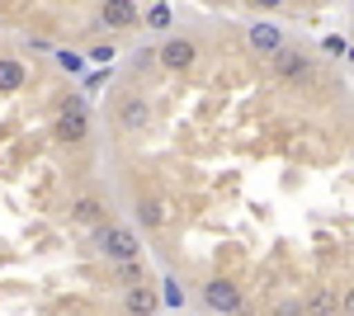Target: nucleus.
Here are the masks:
<instances>
[{"mask_svg": "<svg viewBox=\"0 0 354 316\" xmlns=\"http://www.w3.org/2000/svg\"><path fill=\"white\" fill-rule=\"evenodd\" d=\"M76 217H81V222H104V203H100V198H81V203H76Z\"/></svg>", "mask_w": 354, "mask_h": 316, "instance_id": "f8f14e48", "label": "nucleus"}, {"mask_svg": "<svg viewBox=\"0 0 354 316\" xmlns=\"http://www.w3.org/2000/svg\"><path fill=\"white\" fill-rule=\"evenodd\" d=\"M165 302H170V307H180V302H185V288H180V284H175V279H170V284H165Z\"/></svg>", "mask_w": 354, "mask_h": 316, "instance_id": "dca6fc26", "label": "nucleus"}, {"mask_svg": "<svg viewBox=\"0 0 354 316\" xmlns=\"http://www.w3.org/2000/svg\"><path fill=\"white\" fill-rule=\"evenodd\" d=\"M274 316H307V302H293V297H283V302L274 307Z\"/></svg>", "mask_w": 354, "mask_h": 316, "instance_id": "4468645a", "label": "nucleus"}, {"mask_svg": "<svg viewBox=\"0 0 354 316\" xmlns=\"http://www.w3.org/2000/svg\"><path fill=\"white\" fill-rule=\"evenodd\" d=\"M203 302H208L213 312H222V316H241L245 312V297H241V288H236L232 279H213V284L203 288Z\"/></svg>", "mask_w": 354, "mask_h": 316, "instance_id": "7ed1b4c3", "label": "nucleus"}, {"mask_svg": "<svg viewBox=\"0 0 354 316\" xmlns=\"http://www.w3.org/2000/svg\"><path fill=\"white\" fill-rule=\"evenodd\" d=\"M142 222H147V227H165V203H147V208H142Z\"/></svg>", "mask_w": 354, "mask_h": 316, "instance_id": "ddd939ff", "label": "nucleus"}, {"mask_svg": "<svg viewBox=\"0 0 354 316\" xmlns=\"http://www.w3.org/2000/svg\"><path fill=\"white\" fill-rule=\"evenodd\" d=\"M100 19L109 28H133L137 24V0H104L100 5Z\"/></svg>", "mask_w": 354, "mask_h": 316, "instance_id": "39448f33", "label": "nucleus"}, {"mask_svg": "<svg viewBox=\"0 0 354 316\" xmlns=\"http://www.w3.org/2000/svg\"><path fill=\"white\" fill-rule=\"evenodd\" d=\"M147 118H151V109L142 104L137 95H128V100H118V123L128 132H137V128H147Z\"/></svg>", "mask_w": 354, "mask_h": 316, "instance_id": "6e6552de", "label": "nucleus"}, {"mask_svg": "<svg viewBox=\"0 0 354 316\" xmlns=\"http://www.w3.org/2000/svg\"><path fill=\"white\" fill-rule=\"evenodd\" d=\"M90 62H113V48H109V43H100V48L90 53Z\"/></svg>", "mask_w": 354, "mask_h": 316, "instance_id": "a211bd4d", "label": "nucleus"}, {"mask_svg": "<svg viewBox=\"0 0 354 316\" xmlns=\"http://www.w3.org/2000/svg\"><path fill=\"white\" fill-rule=\"evenodd\" d=\"M57 62H62V71H81V57L76 53H57Z\"/></svg>", "mask_w": 354, "mask_h": 316, "instance_id": "f3484780", "label": "nucleus"}, {"mask_svg": "<svg viewBox=\"0 0 354 316\" xmlns=\"http://www.w3.org/2000/svg\"><path fill=\"white\" fill-rule=\"evenodd\" d=\"M194 57H198V48H194L189 38H165L161 43V66L165 71H189Z\"/></svg>", "mask_w": 354, "mask_h": 316, "instance_id": "20e7f679", "label": "nucleus"}, {"mask_svg": "<svg viewBox=\"0 0 354 316\" xmlns=\"http://www.w3.org/2000/svg\"><path fill=\"white\" fill-rule=\"evenodd\" d=\"M100 250L118 264H133L137 255H142V241H137L128 227H104V232H100Z\"/></svg>", "mask_w": 354, "mask_h": 316, "instance_id": "f03ea898", "label": "nucleus"}, {"mask_svg": "<svg viewBox=\"0 0 354 316\" xmlns=\"http://www.w3.org/2000/svg\"><path fill=\"white\" fill-rule=\"evenodd\" d=\"M147 24H151V28H165V24H170V10H165V5H151V10H147Z\"/></svg>", "mask_w": 354, "mask_h": 316, "instance_id": "2eb2a0df", "label": "nucleus"}, {"mask_svg": "<svg viewBox=\"0 0 354 316\" xmlns=\"http://www.w3.org/2000/svg\"><path fill=\"white\" fill-rule=\"evenodd\" d=\"M250 5H255V10H279L283 0H250Z\"/></svg>", "mask_w": 354, "mask_h": 316, "instance_id": "aec40b11", "label": "nucleus"}, {"mask_svg": "<svg viewBox=\"0 0 354 316\" xmlns=\"http://www.w3.org/2000/svg\"><path fill=\"white\" fill-rule=\"evenodd\" d=\"M340 312V297L330 288H312V297H307V316H335Z\"/></svg>", "mask_w": 354, "mask_h": 316, "instance_id": "9d476101", "label": "nucleus"}, {"mask_svg": "<svg viewBox=\"0 0 354 316\" xmlns=\"http://www.w3.org/2000/svg\"><path fill=\"white\" fill-rule=\"evenodd\" d=\"M274 71H279L283 80H307V71H312V62H307L302 53H293V48H283V53L274 57Z\"/></svg>", "mask_w": 354, "mask_h": 316, "instance_id": "423d86ee", "label": "nucleus"}, {"mask_svg": "<svg viewBox=\"0 0 354 316\" xmlns=\"http://www.w3.org/2000/svg\"><path fill=\"white\" fill-rule=\"evenodd\" d=\"M57 137H62L66 147H76V142L90 137V113H85L81 100H66V104H62V113H57Z\"/></svg>", "mask_w": 354, "mask_h": 316, "instance_id": "f257e3e1", "label": "nucleus"}, {"mask_svg": "<svg viewBox=\"0 0 354 316\" xmlns=\"http://www.w3.org/2000/svg\"><path fill=\"white\" fill-rule=\"evenodd\" d=\"M340 312L354 316V288H345V297H340Z\"/></svg>", "mask_w": 354, "mask_h": 316, "instance_id": "6ab92c4d", "label": "nucleus"}, {"mask_svg": "<svg viewBox=\"0 0 354 316\" xmlns=\"http://www.w3.org/2000/svg\"><path fill=\"white\" fill-rule=\"evenodd\" d=\"M156 307H161V297H156L151 288H128V312L133 316H151Z\"/></svg>", "mask_w": 354, "mask_h": 316, "instance_id": "9b49d317", "label": "nucleus"}, {"mask_svg": "<svg viewBox=\"0 0 354 316\" xmlns=\"http://www.w3.org/2000/svg\"><path fill=\"white\" fill-rule=\"evenodd\" d=\"M250 48L265 57H279L283 53V38H279V28L274 24H250Z\"/></svg>", "mask_w": 354, "mask_h": 316, "instance_id": "0eeeda50", "label": "nucleus"}, {"mask_svg": "<svg viewBox=\"0 0 354 316\" xmlns=\"http://www.w3.org/2000/svg\"><path fill=\"white\" fill-rule=\"evenodd\" d=\"M24 85V62H15V57H0V95H15Z\"/></svg>", "mask_w": 354, "mask_h": 316, "instance_id": "1a4fd4ad", "label": "nucleus"}]
</instances>
